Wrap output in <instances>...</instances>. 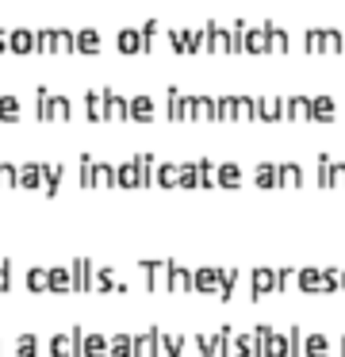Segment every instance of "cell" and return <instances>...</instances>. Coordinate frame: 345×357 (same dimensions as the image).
<instances>
[{
	"label": "cell",
	"instance_id": "cell-1",
	"mask_svg": "<svg viewBox=\"0 0 345 357\" xmlns=\"http://www.w3.org/2000/svg\"><path fill=\"white\" fill-rule=\"evenodd\" d=\"M8 47L16 50V54H27V50H35V31H27V27L8 31Z\"/></svg>",
	"mask_w": 345,
	"mask_h": 357
},
{
	"label": "cell",
	"instance_id": "cell-2",
	"mask_svg": "<svg viewBox=\"0 0 345 357\" xmlns=\"http://www.w3.org/2000/svg\"><path fill=\"white\" fill-rule=\"evenodd\" d=\"M242 47L249 50V54H253V50H268V31H265V23H261V27H246V39H242Z\"/></svg>",
	"mask_w": 345,
	"mask_h": 357
},
{
	"label": "cell",
	"instance_id": "cell-3",
	"mask_svg": "<svg viewBox=\"0 0 345 357\" xmlns=\"http://www.w3.org/2000/svg\"><path fill=\"white\" fill-rule=\"evenodd\" d=\"M119 50H123V54H138V50H142V31L123 27L119 31Z\"/></svg>",
	"mask_w": 345,
	"mask_h": 357
},
{
	"label": "cell",
	"instance_id": "cell-4",
	"mask_svg": "<svg viewBox=\"0 0 345 357\" xmlns=\"http://www.w3.org/2000/svg\"><path fill=\"white\" fill-rule=\"evenodd\" d=\"M77 50L96 54V50H100V31H96V27H81V31H77Z\"/></svg>",
	"mask_w": 345,
	"mask_h": 357
},
{
	"label": "cell",
	"instance_id": "cell-5",
	"mask_svg": "<svg viewBox=\"0 0 345 357\" xmlns=\"http://www.w3.org/2000/svg\"><path fill=\"white\" fill-rule=\"evenodd\" d=\"M265 31H268V47H272V50H288V47H292L284 27H277V23H265Z\"/></svg>",
	"mask_w": 345,
	"mask_h": 357
},
{
	"label": "cell",
	"instance_id": "cell-6",
	"mask_svg": "<svg viewBox=\"0 0 345 357\" xmlns=\"http://www.w3.org/2000/svg\"><path fill=\"white\" fill-rule=\"evenodd\" d=\"M54 50H77V31L54 27Z\"/></svg>",
	"mask_w": 345,
	"mask_h": 357
},
{
	"label": "cell",
	"instance_id": "cell-7",
	"mask_svg": "<svg viewBox=\"0 0 345 357\" xmlns=\"http://www.w3.org/2000/svg\"><path fill=\"white\" fill-rule=\"evenodd\" d=\"M35 50H42V54H50V50H54V27L35 31Z\"/></svg>",
	"mask_w": 345,
	"mask_h": 357
},
{
	"label": "cell",
	"instance_id": "cell-8",
	"mask_svg": "<svg viewBox=\"0 0 345 357\" xmlns=\"http://www.w3.org/2000/svg\"><path fill=\"white\" fill-rule=\"evenodd\" d=\"M322 50H342V31L337 27H322Z\"/></svg>",
	"mask_w": 345,
	"mask_h": 357
},
{
	"label": "cell",
	"instance_id": "cell-9",
	"mask_svg": "<svg viewBox=\"0 0 345 357\" xmlns=\"http://www.w3.org/2000/svg\"><path fill=\"white\" fill-rule=\"evenodd\" d=\"M303 47L315 54V50H322V31L318 27H311V31H303Z\"/></svg>",
	"mask_w": 345,
	"mask_h": 357
},
{
	"label": "cell",
	"instance_id": "cell-10",
	"mask_svg": "<svg viewBox=\"0 0 345 357\" xmlns=\"http://www.w3.org/2000/svg\"><path fill=\"white\" fill-rule=\"evenodd\" d=\"M0 50H8V31H0Z\"/></svg>",
	"mask_w": 345,
	"mask_h": 357
},
{
	"label": "cell",
	"instance_id": "cell-11",
	"mask_svg": "<svg viewBox=\"0 0 345 357\" xmlns=\"http://www.w3.org/2000/svg\"><path fill=\"white\" fill-rule=\"evenodd\" d=\"M342 50H345V35H342Z\"/></svg>",
	"mask_w": 345,
	"mask_h": 357
}]
</instances>
